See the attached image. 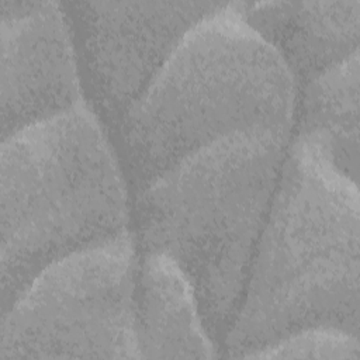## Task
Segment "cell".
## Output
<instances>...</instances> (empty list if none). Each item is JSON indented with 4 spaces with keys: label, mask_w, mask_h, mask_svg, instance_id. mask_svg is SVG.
Returning <instances> with one entry per match:
<instances>
[{
    "label": "cell",
    "mask_w": 360,
    "mask_h": 360,
    "mask_svg": "<svg viewBox=\"0 0 360 360\" xmlns=\"http://www.w3.org/2000/svg\"><path fill=\"white\" fill-rule=\"evenodd\" d=\"M297 134L345 176L359 179V51L298 89Z\"/></svg>",
    "instance_id": "obj_10"
},
{
    "label": "cell",
    "mask_w": 360,
    "mask_h": 360,
    "mask_svg": "<svg viewBox=\"0 0 360 360\" xmlns=\"http://www.w3.org/2000/svg\"><path fill=\"white\" fill-rule=\"evenodd\" d=\"M139 359H212L217 346L180 269L165 255L145 252L138 271Z\"/></svg>",
    "instance_id": "obj_9"
},
{
    "label": "cell",
    "mask_w": 360,
    "mask_h": 360,
    "mask_svg": "<svg viewBox=\"0 0 360 360\" xmlns=\"http://www.w3.org/2000/svg\"><path fill=\"white\" fill-rule=\"evenodd\" d=\"M298 87L238 3L200 21L122 118L142 187L193 153L250 131L291 135Z\"/></svg>",
    "instance_id": "obj_3"
},
{
    "label": "cell",
    "mask_w": 360,
    "mask_h": 360,
    "mask_svg": "<svg viewBox=\"0 0 360 360\" xmlns=\"http://www.w3.org/2000/svg\"><path fill=\"white\" fill-rule=\"evenodd\" d=\"M290 139L276 131L236 134L142 187L141 245L180 269L212 338L226 336L239 308Z\"/></svg>",
    "instance_id": "obj_2"
},
{
    "label": "cell",
    "mask_w": 360,
    "mask_h": 360,
    "mask_svg": "<svg viewBox=\"0 0 360 360\" xmlns=\"http://www.w3.org/2000/svg\"><path fill=\"white\" fill-rule=\"evenodd\" d=\"M359 214L357 183L314 143L291 136L225 336L229 357L308 328L359 335Z\"/></svg>",
    "instance_id": "obj_1"
},
{
    "label": "cell",
    "mask_w": 360,
    "mask_h": 360,
    "mask_svg": "<svg viewBox=\"0 0 360 360\" xmlns=\"http://www.w3.org/2000/svg\"><path fill=\"white\" fill-rule=\"evenodd\" d=\"M224 1H75L87 68L105 108L120 117L205 17Z\"/></svg>",
    "instance_id": "obj_6"
},
{
    "label": "cell",
    "mask_w": 360,
    "mask_h": 360,
    "mask_svg": "<svg viewBox=\"0 0 360 360\" xmlns=\"http://www.w3.org/2000/svg\"><path fill=\"white\" fill-rule=\"evenodd\" d=\"M238 7L285 62L298 89L359 51L360 0L240 1Z\"/></svg>",
    "instance_id": "obj_8"
},
{
    "label": "cell",
    "mask_w": 360,
    "mask_h": 360,
    "mask_svg": "<svg viewBox=\"0 0 360 360\" xmlns=\"http://www.w3.org/2000/svg\"><path fill=\"white\" fill-rule=\"evenodd\" d=\"M1 141L84 103L63 4L0 1Z\"/></svg>",
    "instance_id": "obj_7"
},
{
    "label": "cell",
    "mask_w": 360,
    "mask_h": 360,
    "mask_svg": "<svg viewBox=\"0 0 360 360\" xmlns=\"http://www.w3.org/2000/svg\"><path fill=\"white\" fill-rule=\"evenodd\" d=\"M243 359H360L359 335L336 328H308L269 343Z\"/></svg>",
    "instance_id": "obj_11"
},
{
    "label": "cell",
    "mask_w": 360,
    "mask_h": 360,
    "mask_svg": "<svg viewBox=\"0 0 360 360\" xmlns=\"http://www.w3.org/2000/svg\"><path fill=\"white\" fill-rule=\"evenodd\" d=\"M127 226L125 184L86 103L1 141V315L46 267Z\"/></svg>",
    "instance_id": "obj_4"
},
{
    "label": "cell",
    "mask_w": 360,
    "mask_h": 360,
    "mask_svg": "<svg viewBox=\"0 0 360 360\" xmlns=\"http://www.w3.org/2000/svg\"><path fill=\"white\" fill-rule=\"evenodd\" d=\"M129 232L41 271L1 315L0 360L139 359Z\"/></svg>",
    "instance_id": "obj_5"
}]
</instances>
